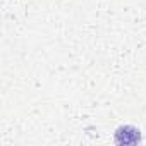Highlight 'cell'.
<instances>
[{"instance_id": "1", "label": "cell", "mask_w": 146, "mask_h": 146, "mask_svg": "<svg viewBox=\"0 0 146 146\" xmlns=\"http://www.w3.org/2000/svg\"><path fill=\"white\" fill-rule=\"evenodd\" d=\"M141 139L139 129L132 125H122L115 132V143L117 144H137Z\"/></svg>"}]
</instances>
